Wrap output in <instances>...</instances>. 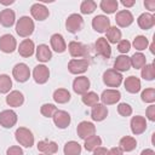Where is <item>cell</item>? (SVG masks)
I'll return each instance as SVG.
<instances>
[{
  "instance_id": "obj_1",
  "label": "cell",
  "mask_w": 155,
  "mask_h": 155,
  "mask_svg": "<svg viewBox=\"0 0 155 155\" xmlns=\"http://www.w3.org/2000/svg\"><path fill=\"white\" fill-rule=\"evenodd\" d=\"M34 29H35L34 22H33V19H31L30 17H28V16L21 17V18L17 21V23H16V31H17V34H18L19 36H22V38H27V36L31 35L33 31H34Z\"/></svg>"
},
{
  "instance_id": "obj_2",
  "label": "cell",
  "mask_w": 155,
  "mask_h": 155,
  "mask_svg": "<svg viewBox=\"0 0 155 155\" xmlns=\"http://www.w3.org/2000/svg\"><path fill=\"white\" fill-rule=\"evenodd\" d=\"M15 136L16 140L24 148H30L34 144V136L31 131L27 127H18L15 132Z\"/></svg>"
},
{
  "instance_id": "obj_3",
  "label": "cell",
  "mask_w": 155,
  "mask_h": 155,
  "mask_svg": "<svg viewBox=\"0 0 155 155\" xmlns=\"http://www.w3.org/2000/svg\"><path fill=\"white\" fill-rule=\"evenodd\" d=\"M103 82L108 87H119L122 82V75L115 69H108L103 73Z\"/></svg>"
},
{
  "instance_id": "obj_4",
  "label": "cell",
  "mask_w": 155,
  "mask_h": 155,
  "mask_svg": "<svg viewBox=\"0 0 155 155\" xmlns=\"http://www.w3.org/2000/svg\"><path fill=\"white\" fill-rule=\"evenodd\" d=\"M82 27H84V19H82V17H81L80 15H78V13L70 15V16L67 18V21H65V28H67V30H68L69 33L75 34V33H78V31H80V30L82 29Z\"/></svg>"
},
{
  "instance_id": "obj_5",
  "label": "cell",
  "mask_w": 155,
  "mask_h": 155,
  "mask_svg": "<svg viewBox=\"0 0 155 155\" xmlns=\"http://www.w3.org/2000/svg\"><path fill=\"white\" fill-rule=\"evenodd\" d=\"M12 75L16 81L18 82H25L30 78V70L29 67L25 63H17L12 69Z\"/></svg>"
},
{
  "instance_id": "obj_6",
  "label": "cell",
  "mask_w": 155,
  "mask_h": 155,
  "mask_svg": "<svg viewBox=\"0 0 155 155\" xmlns=\"http://www.w3.org/2000/svg\"><path fill=\"white\" fill-rule=\"evenodd\" d=\"M88 61L87 58H81V59H71L68 63V70L71 74H82L88 69Z\"/></svg>"
},
{
  "instance_id": "obj_7",
  "label": "cell",
  "mask_w": 155,
  "mask_h": 155,
  "mask_svg": "<svg viewBox=\"0 0 155 155\" xmlns=\"http://www.w3.org/2000/svg\"><path fill=\"white\" fill-rule=\"evenodd\" d=\"M121 98V93L120 91L117 90H114V88H108V90H104L102 96L99 97V99L102 101V104L104 105H111V104H115L120 101Z\"/></svg>"
},
{
  "instance_id": "obj_8",
  "label": "cell",
  "mask_w": 155,
  "mask_h": 155,
  "mask_svg": "<svg viewBox=\"0 0 155 155\" xmlns=\"http://www.w3.org/2000/svg\"><path fill=\"white\" fill-rule=\"evenodd\" d=\"M16 122H17V114L13 110L7 109L0 113V126L5 128H11L16 125Z\"/></svg>"
},
{
  "instance_id": "obj_9",
  "label": "cell",
  "mask_w": 155,
  "mask_h": 155,
  "mask_svg": "<svg viewBox=\"0 0 155 155\" xmlns=\"http://www.w3.org/2000/svg\"><path fill=\"white\" fill-rule=\"evenodd\" d=\"M17 48V41L11 34H5L0 38V50L5 53H12Z\"/></svg>"
},
{
  "instance_id": "obj_10",
  "label": "cell",
  "mask_w": 155,
  "mask_h": 155,
  "mask_svg": "<svg viewBox=\"0 0 155 155\" xmlns=\"http://www.w3.org/2000/svg\"><path fill=\"white\" fill-rule=\"evenodd\" d=\"M33 78H34L35 82L36 84H40V85L47 82V80L50 78V70H48V68L46 65H44V64L36 65L34 68V70H33Z\"/></svg>"
},
{
  "instance_id": "obj_11",
  "label": "cell",
  "mask_w": 155,
  "mask_h": 155,
  "mask_svg": "<svg viewBox=\"0 0 155 155\" xmlns=\"http://www.w3.org/2000/svg\"><path fill=\"white\" fill-rule=\"evenodd\" d=\"M76 132H78V136H79L81 139L85 140V139L88 138L90 136L94 134L96 127H94V125H93L92 122H90V121H81V122L78 125V127H76Z\"/></svg>"
},
{
  "instance_id": "obj_12",
  "label": "cell",
  "mask_w": 155,
  "mask_h": 155,
  "mask_svg": "<svg viewBox=\"0 0 155 155\" xmlns=\"http://www.w3.org/2000/svg\"><path fill=\"white\" fill-rule=\"evenodd\" d=\"M90 85H91V82H90L88 78H86V76H78L73 81V90L78 94H85L86 92H88Z\"/></svg>"
},
{
  "instance_id": "obj_13",
  "label": "cell",
  "mask_w": 155,
  "mask_h": 155,
  "mask_svg": "<svg viewBox=\"0 0 155 155\" xmlns=\"http://www.w3.org/2000/svg\"><path fill=\"white\" fill-rule=\"evenodd\" d=\"M92 27L98 33H105L110 28V21L104 15H98L92 19Z\"/></svg>"
},
{
  "instance_id": "obj_14",
  "label": "cell",
  "mask_w": 155,
  "mask_h": 155,
  "mask_svg": "<svg viewBox=\"0 0 155 155\" xmlns=\"http://www.w3.org/2000/svg\"><path fill=\"white\" fill-rule=\"evenodd\" d=\"M94 47H96V52L97 54L104 57V58H110L111 56V48L109 42L105 40V38H98L94 42Z\"/></svg>"
},
{
  "instance_id": "obj_15",
  "label": "cell",
  "mask_w": 155,
  "mask_h": 155,
  "mask_svg": "<svg viewBox=\"0 0 155 155\" xmlns=\"http://www.w3.org/2000/svg\"><path fill=\"white\" fill-rule=\"evenodd\" d=\"M131 131L133 134H142L147 130V120L140 115H136L131 119Z\"/></svg>"
},
{
  "instance_id": "obj_16",
  "label": "cell",
  "mask_w": 155,
  "mask_h": 155,
  "mask_svg": "<svg viewBox=\"0 0 155 155\" xmlns=\"http://www.w3.org/2000/svg\"><path fill=\"white\" fill-rule=\"evenodd\" d=\"M115 22L119 27L126 28L133 23V15L128 10H121L115 16Z\"/></svg>"
},
{
  "instance_id": "obj_17",
  "label": "cell",
  "mask_w": 155,
  "mask_h": 155,
  "mask_svg": "<svg viewBox=\"0 0 155 155\" xmlns=\"http://www.w3.org/2000/svg\"><path fill=\"white\" fill-rule=\"evenodd\" d=\"M30 13L34 17V19H36V21H45L48 17L50 11L47 10V7L45 5L36 2V4H34L30 7Z\"/></svg>"
},
{
  "instance_id": "obj_18",
  "label": "cell",
  "mask_w": 155,
  "mask_h": 155,
  "mask_svg": "<svg viewBox=\"0 0 155 155\" xmlns=\"http://www.w3.org/2000/svg\"><path fill=\"white\" fill-rule=\"evenodd\" d=\"M52 117H53L54 125L58 128H67L70 124V115L64 110H57Z\"/></svg>"
},
{
  "instance_id": "obj_19",
  "label": "cell",
  "mask_w": 155,
  "mask_h": 155,
  "mask_svg": "<svg viewBox=\"0 0 155 155\" xmlns=\"http://www.w3.org/2000/svg\"><path fill=\"white\" fill-rule=\"evenodd\" d=\"M68 50L71 57H85L87 53V47L79 41H70Z\"/></svg>"
},
{
  "instance_id": "obj_20",
  "label": "cell",
  "mask_w": 155,
  "mask_h": 155,
  "mask_svg": "<svg viewBox=\"0 0 155 155\" xmlns=\"http://www.w3.org/2000/svg\"><path fill=\"white\" fill-rule=\"evenodd\" d=\"M107 116H108V108L104 104L97 103L96 105L92 107L91 117L93 121H103Z\"/></svg>"
},
{
  "instance_id": "obj_21",
  "label": "cell",
  "mask_w": 155,
  "mask_h": 155,
  "mask_svg": "<svg viewBox=\"0 0 155 155\" xmlns=\"http://www.w3.org/2000/svg\"><path fill=\"white\" fill-rule=\"evenodd\" d=\"M15 21H16V15L13 12V10L11 8H5L0 12V24L6 27V28H10L15 24Z\"/></svg>"
},
{
  "instance_id": "obj_22",
  "label": "cell",
  "mask_w": 155,
  "mask_h": 155,
  "mask_svg": "<svg viewBox=\"0 0 155 155\" xmlns=\"http://www.w3.org/2000/svg\"><path fill=\"white\" fill-rule=\"evenodd\" d=\"M51 42V47L53 51H56L57 53H62L67 50V44L64 41V38L61 34H53L50 39Z\"/></svg>"
},
{
  "instance_id": "obj_23",
  "label": "cell",
  "mask_w": 155,
  "mask_h": 155,
  "mask_svg": "<svg viewBox=\"0 0 155 155\" xmlns=\"http://www.w3.org/2000/svg\"><path fill=\"white\" fill-rule=\"evenodd\" d=\"M17 50H18V53H19L22 57L27 58V57L33 56L34 50H35V46H34V42H33L30 39H24V40L19 44V46H18Z\"/></svg>"
},
{
  "instance_id": "obj_24",
  "label": "cell",
  "mask_w": 155,
  "mask_h": 155,
  "mask_svg": "<svg viewBox=\"0 0 155 155\" xmlns=\"http://www.w3.org/2000/svg\"><path fill=\"white\" fill-rule=\"evenodd\" d=\"M38 150L41 151L42 154H56L58 150V145L53 140L44 139L38 143Z\"/></svg>"
},
{
  "instance_id": "obj_25",
  "label": "cell",
  "mask_w": 155,
  "mask_h": 155,
  "mask_svg": "<svg viewBox=\"0 0 155 155\" xmlns=\"http://www.w3.org/2000/svg\"><path fill=\"white\" fill-rule=\"evenodd\" d=\"M137 23H138V25H139L140 29L148 30V29H150V28L154 27V24H155V17H154L151 13L144 12V13H142V15L138 17Z\"/></svg>"
},
{
  "instance_id": "obj_26",
  "label": "cell",
  "mask_w": 155,
  "mask_h": 155,
  "mask_svg": "<svg viewBox=\"0 0 155 155\" xmlns=\"http://www.w3.org/2000/svg\"><path fill=\"white\" fill-rule=\"evenodd\" d=\"M6 103L10 107H21L24 103V96L19 91H11L6 97Z\"/></svg>"
},
{
  "instance_id": "obj_27",
  "label": "cell",
  "mask_w": 155,
  "mask_h": 155,
  "mask_svg": "<svg viewBox=\"0 0 155 155\" xmlns=\"http://www.w3.org/2000/svg\"><path fill=\"white\" fill-rule=\"evenodd\" d=\"M131 68V59L126 54H121V56H117L115 62H114V69L116 71H127L128 69Z\"/></svg>"
},
{
  "instance_id": "obj_28",
  "label": "cell",
  "mask_w": 155,
  "mask_h": 155,
  "mask_svg": "<svg viewBox=\"0 0 155 155\" xmlns=\"http://www.w3.org/2000/svg\"><path fill=\"white\" fill-rule=\"evenodd\" d=\"M124 86H125V88H126L127 92H130V93H137V92L140 91V80L137 76L131 75V76L126 78V80L124 82Z\"/></svg>"
},
{
  "instance_id": "obj_29",
  "label": "cell",
  "mask_w": 155,
  "mask_h": 155,
  "mask_svg": "<svg viewBox=\"0 0 155 155\" xmlns=\"http://www.w3.org/2000/svg\"><path fill=\"white\" fill-rule=\"evenodd\" d=\"M52 58V52L50 47L45 44H41L36 47V59L40 62H48Z\"/></svg>"
},
{
  "instance_id": "obj_30",
  "label": "cell",
  "mask_w": 155,
  "mask_h": 155,
  "mask_svg": "<svg viewBox=\"0 0 155 155\" xmlns=\"http://www.w3.org/2000/svg\"><path fill=\"white\" fill-rule=\"evenodd\" d=\"M137 147V140L136 138L131 136H125L120 139V148L122 151H132Z\"/></svg>"
},
{
  "instance_id": "obj_31",
  "label": "cell",
  "mask_w": 155,
  "mask_h": 155,
  "mask_svg": "<svg viewBox=\"0 0 155 155\" xmlns=\"http://www.w3.org/2000/svg\"><path fill=\"white\" fill-rule=\"evenodd\" d=\"M101 145H102V139L97 134H92L88 138H86L85 139V144H84V147H85V149L87 151H93L94 149H97Z\"/></svg>"
},
{
  "instance_id": "obj_32",
  "label": "cell",
  "mask_w": 155,
  "mask_h": 155,
  "mask_svg": "<svg viewBox=\"0 0 155 155\" xmlns=\"http://www.w3.org/2000/svg\"><path fill=\"white\" fill-rule=\"evenodd\" d=\"M53 101L59 104H64L70 101V92L65 88H58L53 92Z\"/></svg>"
},
{
  "instance_id": "obj_33",
  "label": "cell",
  "mask_w": 155,
  "mask_h": 155,
  "mask_svg": "<svg viewBox=\"0 0 155 155\" xmlns=\"http://www.w3.org/2000/svg\"><path fill=\"white\" fill-rule=\"evenodd\" d=\"M105 40L109 42V44H116L121 40V31L117 27H110L107 31H105Z\"/></svg>"
},
{
  "instance_id": "obj_34",
  "label": "cell",
  "mask_w": 155,
  "mask_h": 155,
  "mask_svg": "<svg viewBox=\"0 0 155 155\" xmlns=\"http://www.w3.org/2000/svg\"><path fill=\"white\" fill-rule=\"evenodd\" d=\"M64 155H80L81 154V145L75 140H69L64 145Z\"/></svg>"
},
{
  "instance_id": "obj_35",
  "label": "cell",
  "mask_w": 155,
  "mask_h": 155,
  "mask_svg": "<svg viewBox=\"0 0 155 155\" xmlns=\"http://www.w3.org/2000/svg\"><path fill=\"white\" fill-rule=\"evenodd\" d=\"M130 59H131V65L134 69H142L147 64V58L142 52H136L132 57H130Z\"/></svg>"
},
{
  "instance_id": "obj_36",
  "label": "cell",
  "mask_w": 155,
  "mask_h": 155,
  "mask_svg": "<svg viewBox=\"0 0 155 155\" xmlns=\"http://www.w3.org/2000/svg\"><path fill=\"white\" fill-rule=\"evenodd\" d=\"M103 12L110 15V13H114L116 10H117V6H119V2L116 0H102L101 4H99Z\"/></svg>"
},
{
  "instance_id": "obj_37",
  "label": "cell",
  "mask_w": 155,
  "mask_h": 155,
  "mask_svg": "<svg viewBox=\"0 0 155 155\" xmlns=\"http://www.w3.org/2000/svg\"><path fill=\"white\" fill-rule=\"evenodd\" d=\"M81 101H82V103H84L85 105L93 107V105H96V104L98 103V101H99V96H98L96 92L90 91V92H86L85 94H82Z\"/></svg>"
},
{
  "instance_id": "obj_38",
  "label": "cell",
  "mask_w": 155,
  "mask_h": 155,
  "mask_svg": "<svg viewBox=\"0 0 155 155\" xmlns=\"http://www.w3.org/2000/svg\"><path fill=\"white\" fill-rule=\"evenodd\" d=\"M12 87V80L8 75L1 74L0 75V93H7L10 92Z\"/></svg>"
},
{
  "instance_id": "obj_39",
  "label": "cell",
  "mask_w": 155,
  "mask_h": 155,
  "mask_svg": "<svg viewBox=\"0 0 155 155\" xmlns=\"http://www.w3.org/2000/svg\"><path fill=\"white\" fill-rule=\"evenodd\" d=\"M97 8V4L93 0H84L80 5V11L82 15H90Z\"/></svg>"
},
{
  "instance_id": "obj_40",
  "label": "cell",
  "mask_w": 155,
  "mask_h": 155,
  "mask_svg": "<svg viewBox=\"0 0 155 155\" xmlns=\"http://www.w3.org/2000/svg\"><path fill=\"white\" fill-rule=\"evenodd\" d=\"M142 78L144 80H148V81H151L154 80L155 78V68H154V64H145L143 68H142Z\"/></svg>"
},
{
  "instance_id": "obj_41",
  "label": "cell",
  "mask_w": 155,
  "mask_h": 155,
  "mask_svg": "<svg viewBox=\"0 0 155 155\" xmlns=\"http://www.w3.org/2000/svg\"><path fill=\"white\" fill-rule=\"evenodd\" d=\"M57 110H58L57 107H56L54 104H51V103L42 104L41 108H40V113H41L45 117H52Z\"/></svg>"
},
{
  "instance_id": "obj_42",
  "label": "cell",
  "mask_w": 155,
  "mask_h": 155,
  "mask_svg": "<svg viewBox=\"0 0 155 155\" xmlns=\"http://www.w3.org/2000/svg\"><path fill=\"white\" fill-rule=\"evenodd\" d=\"M148 39L145 38V36H143V35H138V36H136L134 38V40H133V46H134V48L136 50H138V51H143V50H145L147 47H148Z\"/></svg>"
},
{
  "instance_id": "obj_43",
  "label": "cell",
  "mask_w": 155,
  "mask_h": 155,
  "mask_svg": "<svg viewBox=\"0 0 155 155\" xmlns=\"http://www.w3.org/2000/svg\"><path fill=\"white\" fill-rule=\"evenodd\" d=\"M142 101L145 103H153L155 102V90L154 88H145L142 92Z\"/></svg>"
},
{
  "instance_id": "obj_44",
  "label": "cell",
  "mask_w": 155,
  "mask_h": 155,
  "mask_svg": "<svg viewBox=\"0 0 155 155\" xmlns=\"http://www.w3.org/2000/svg\"><path fill=\"white\" fill-rule=\"evenodd\" d=\"M117 113L121 116L127 117V116H130L132 114V107L130 104H127V103H120L117 105Z\"/></svg>"
},
{
  "instance_id": "obj_45",
  "label": "cell",
  "mask_w": 155,
  "mask_h": 155,
  "mask_svg": "<svg viewBox=\"0 0 155 155\" xmlns=\"http://www.w3.org/2000/svg\"><path fill=\"white\" fill-rule=\"evenodd\" d=\"M131 50V42L128 40H120L117 42V51L121 53H127Z\"/></svg>"
},
{
  "instance_id": "obj_46",
  "label": "cell",
  "mask_w": 155,
  "mask_h": 155,
  "mask_svg": "<svg viewBox=\"0 0 155 155\" xmlns=\"http://www.w3.org/2000/svg\"><path fill=\"white\" fill-rule=\"evenodd\" d=\"M6 155H23V150L18 145H12V147H10L7 149Z\"/></svg>"
},
{
  "instance_id": "obj_47",
  "label": "cell",
  "mask_w": 155,
  "mask_h": 155,
  "mask_svg": "<svg viewBox=\"0 0 155 155\" xmlns=\"http://www.w3.org/2000/svg\"><path fill=\"white\" fill-rule=\"evenodd\" d=\"M147 117L150 120V121H155V105L154 104H150L147 109Z\"/></svg>"
},
{
  "instance_id": "obj_48",
  "label": "cell",
  "mask_w": 155,
  "mask_h": 155,
  "mask_svg": "<svg viewBox=\"0 0 155 155\" xmlns=\"http://www.w3.org/2000/svg\"><path fill=\"white\" fill-rule=\"evenodd\" d=\"M108 155H124V151L120 147H114L110 150H108Z\"/></svg>"
},
{
  "instance_id": "obj_49",
  "label": "cell",
  "mask_w": 155,
  "mask_h": 155,
  "mask_svg": "<svg viewBox=\"0 0 155 155\" xmlns=\"http://www.w3.org/2000/svg\"><path fill=\"white\" fill-rule=\"evenodd\" d=\"M93 155H108V150H107V148L98 147L97 149L93 150Z\"/></svg>"
},
{
  "instance_id": "obj_50",
  "label": "cell",
  "mask_w": 155,
  "mask_h": 155,
  "mask_svg": "<svg viewBox=\"0 0 155 155\" xmlns=\"http://www.w3.org/2000/svg\"><path fill=\"white\" fill-rule=\"evenodd\" d=\"M144 6H145L148 10L154 11V10H155V0H147V1H144Z\"/></svg>"
},
{
  "instance_id": "obj_51",
  "label": "cell",
  "mask_w": 155,
  "mask_h": 155,
  "mask_svg": "<svg viewBox=\"0 0 155 155\" xmlns=\"http://www.w3.org/2000/svg\"><path fill=\"white\" fill-rule=\"evenodd\" d=\"M134 0H122L121 1V4L125 6V7H132L133 5H134Z\"/></svg>"
},
{
  "instance_id": "obj_52",
  "label": "cell",
  "mask_w": 155,
  "mask_h": 155,
  "mask_svg": "<svg viewBox=\"0 0 155 155\" xmlns=\"http://www.w3.org/2000/svg\"><path fill=\"white\" fill-rule=\"evenodd\" d=\"M140 155H155V151L153 149H144V150H142Z\"/></svg>"
},
{
  "instance_id": "obj_53",
  "label": "cell",
  "mask_w": 155,
  "mask_h": 155,
  "mask_svg": "<svg viewBox=\"0 0 155 155\" xmlns=\"http://www.w3.org/2000/svg\"><path fill=\"white\" fill-rule=\"evenodd\" d=\"M0 4H4V5H8V4H13V1H0Z\"/></svg>"
},
{
  "instance_id": "obj_54",
  "label": "cell",
  "mask_w": 155,
  "mask_h": 155,
  "mask_svg": "<svg viewBox=\"0 0 155 155\" xmlns=\"http://www.w3.org/2000/svg\"><path fill=\"white\" fill-rule=\"evenodd\" d=\"M40 155H53V154H40Z\"/></svg>"
}]
</instances>
